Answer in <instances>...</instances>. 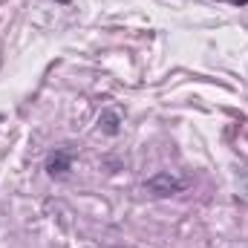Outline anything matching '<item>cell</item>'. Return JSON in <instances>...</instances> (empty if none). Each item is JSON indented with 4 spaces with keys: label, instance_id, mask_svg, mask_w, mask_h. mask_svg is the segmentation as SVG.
<instances>
[{
    "label": "cell",
    "instance_id": "6da1fadb",
    "mask_svg": "<svg viewBox=\"0 0 248 248\" xmlns=\"http://www.w3.org/2000/svg\"><path fill=\"white\" fill-rule=\"evenodd\" d=\"M185 179H179L176 173H170V170H162V173H156L153 179H147V190L153 193V196H173V193H182L185 190Z\"/></svg>",
    "mask_w": 248,
    "mask_h": 248
},
{
    "label": "cell",
    "instance_id": "7a4b0ae2",
    "mask_svg": "<svg viewBox=\"0 0 248 248\" xmlns=\"http://www.w3.org/2000/svg\"><path fill=\"white\" fill-rule=\"evenodd\" d=\"M72 150L69 147H55L49 156H46V173L52 176V179H61L69 173V168H72Z\"/></svg>",
    "mask_w": 248,
    "mask_h": 248
},
{
    "label": "cell",
    "instance_id": "3957f363",
    "mask_svg": "<svg viewBox=\"0 0 248 248\" xmlns=\"http://www.w3.org/2000/svg\"><path fill=\"white\" fill-rule=\"evenodd\" d=\"M101 124H104V130H107L110 136H116V133H119V113H116V110H107V113L101 116Z\"/></svg>",
    "mask_w": 248,
    "mask_h": 248
},
{
    "label": "cell",
    "instance_id": "277c9868",
    "mask_svg": "<svg viewBox=\"0 0 248 248\" xmlns=\"http://www.w3.org/2000/svg\"><path fill=\"white\" fill-rule=\"evenodd\" d=\"M228 3H234V6H246L248 0H228Z\"/></svg>",
    "mask_w": 248,
    "mask_h": 248
},
{
    "label": "cell",
    "instance_id": "5b68a950",
    "mask_svg": "<svg viewBox=\"0 0 248 248\" xmlns=\"http://www.w3.org/2000/svg\"><path fill=\"white\" fill-rule=\"evenodd\" d=\"M55 3H63V6H66V3H72V0H55Z\"/></svg>",
    "mask_w": 248,
    "mask_h": 248
}]
</instances>
